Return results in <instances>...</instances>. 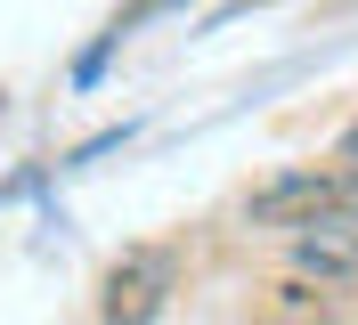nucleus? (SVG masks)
<instances>
[{
    "mask_svg": "<svg viewBox=\"0 0 358 325\" xmlns=\"http://www.w3.org/2000/svg\"><path fill=\"white\" fill-rule=\"evenodd\" d=\"M342 154H350V163H358V122H350V138H342Z\"/></svg>",
    "mask_w": 358,
    "mask_h": 325,
    "instance_id": "obj_4",
    "label": "nucleus"
},
{
    "mask_svg": "<svg viewBox=\"0 0 358 325\" xmlns=\"http://www.w3.org/2000/svg\"><path fill=\"white\" fill-rule=\"evenodd\" d=\"M301 325H334V317H326V309H317V317H301Z\"/></svg>",
    "mask_w": 358,
    "mask_h": 325,
    "instance_id": "obj_5",
    "label": "nucleus"
},
{
    "mask_svg": "<svg viewBox=\"0 0 358 325\" xmlns=\"http://www.w3.org/2000/svg\"><path fill=\"white\" fill-rule=\"evenodd\" d=\"M179 293V252L171 244H122L98 277V325H155Z\"/></svg>",
    "mask_w": 358,
    "mask_h": 325,
    "instance_id": "obj_1",
    "label": "nucleus"
},
{
    "mask_svg": "<svg viewBox=\"0 0 358 325\" xmlns=\"http://www.w3.org/2000/svg\"><path fill=\"white\" fill-rule=\"evenodd\" d=\"M293 277L301 284H358V203L293 228Z\"/></svg>",
    "mask_w": 358,
    "mask_h": 325,
    "instance_id": "obj_3",
    "label": "nucleus"
},
{
    "mask_svg": "<svg viewBox=\"0 0 358 325\" xmlns=\"http://www.w3.org/2000/svg\"><path fill=\"white\" fill-rule=\"evenodd\" d=\"M342 203H358V171H334V163H301V171H277L261 179V187L245 195V219L252 228H310V219L342 212Z\"/></svg>",
    "mask_w": 358,
    "mask_h": 325,
    "instance_id": "obj_2",
    "label": "nucleus"
}]
</instances>
